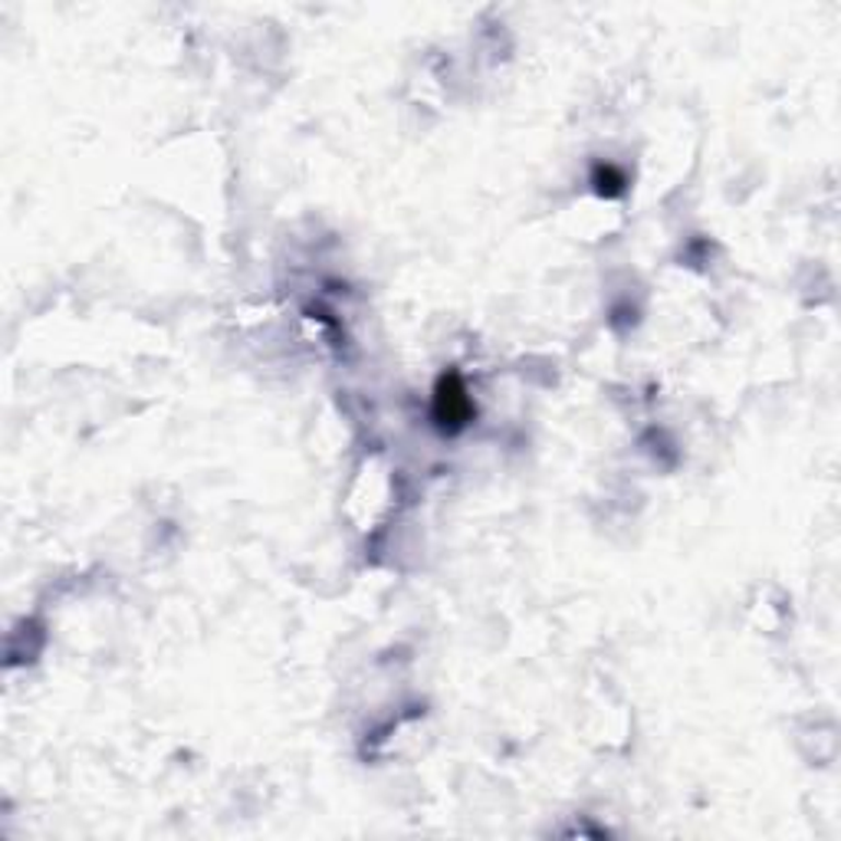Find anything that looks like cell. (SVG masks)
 Listing matches in <instances>:
<instances>
[{"instance_id": "obj_1", "label": "cell", "mask_w": 841, "mask_h": 841, "mask_svg": "<svg viewBox=\"0 0 841 841\" xmlns=\"http://www.w3.org/2000/svg\"><path fill=\"white\" fill-rule=\"evenodd\" d=\"M431 418L441 434H460L474 421V398L460 378V372H444L434 385Z\"/></svg>"}, {"instance_id": "obj_2", "label": "cell", "mask_w": 841, "mask_h": 841, "mask_svg": "<svg viewBox=\"0 0 841 841\" xmlns=\"http://www.w3.org/2000/svg\"><path fill=\"white\" fill-rule=\"evenodd\" d=\"M592 185H595L598 195L618 198V195H624V188H628V175H624V168H618V165H611V162H601V165L592 168Z\"/></svg>"}]
</instances>
